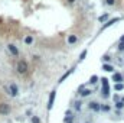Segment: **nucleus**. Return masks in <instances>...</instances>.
Segmentation results:
<instances>
[{
  "label": "nucleus",
  "mask_w": 124,
  "mask_h": 123,
  "mask_svg": "<svg viewBox=\"0 0 124 123\" xmlns=\"http://www.w3.org/2000/svg\"><path fill=\"white\" fill-rule=\"evenodd\" d=\"M16 70H17L19 74H26L27 70H29V65H27V62H26L25 59H20V61L17 62V65H16Z\"/></svg>",
  "instance_id": "obj_1"
},
{
  "label": "nucleus",
  "mask_w": 124,
  "mask_h": 123,
  "mask_svg": "<svg viewBox=\"0 0 124 123\" xmlns=\"http://www.w3.org/2000/svg\"><path fill=\"white\" fill-rule=\"evenodd\" d=\"M55 97H56V91L52 90L51 94H49V99H48V110H51L53 107V103H55Z\"/></svg>",
  "instance_id": "obj_2"
},
{
  "label": "nucleus",
  "mask_w": 124,
  "mask_h": 123,
  "mask_svg": "<svg viewBox=\"0 0 124 123\" xmlns=\"http://www.w3.org/2000/svg\"><path fill=\"white\" fill-rule=\"evenodd\" d=\"M9 113H10V104H7V103H0V115L6 116V115H9Z\"/></svg>",
  "instance_id": "obj_3"
},
{
  "label": "nucleus",
  "mask_w": 124,
  "mask_h": 123,
  "mask_svg": "<svg viewBox=\"0 0 124 123\" xmlns=\"http://www.w3.org/2000/svg\"><path fill=\"white\" fill-rule=\"evenodd\" d=\"M9 94H10L12 97H16V96L19 94V88H17V86H16L14 83H12V84L9 86Z\"/></svg>",
  "instance_id": "obj_4"
},
{
  "label": "nucleus",
  "mask_w": 124,
  "mask_h": 123,
  "mask_svg": "<svg viewBox=\"0 0 124 123\" xmlns=\"http://www.w3.org/2000/svg\"><path fill=\"white\" fill-rule=\"evenodd\" d=\"M7 49H9V52H10L12 55H14V57H17V55H19V49L16 48V45L9 43V45H7Z\"/></svg>",
  "instance_id": "obj_5"
},
{
  "label": "nucleus",
  "mask_w": 124,
  "mask_h": 123,
  "mask_svg": "<svg viewBox=\"0 0 124 123\" xmlns=\"http://www.w3.org/2000/svg\"><path fill=\"white\" fill-rule=\"evenodd\" d=\"M88 107H90L91 110H94V112H100V110H101V104L97 103V101H91V103H88Z\"/></svg>",
  "instance_id": "obj_6"
},
{
  "label": "nucleus",
  "mask_w": 124,
  "mask_h": 123,
  "mask_svg": "<svg viewBox=\"0 0 124 123\" xmlns=\"http://www.w3.org/2000/svg\"><path fill=\"white\" fill-rule=\"evenodd\" d=\"M113 81H114L116 84H117V83H121V81H123V75H121L120 72H114V74H113Z\"/></svg>",
  "instance_id": "obj_7"
},
{
  "label": "nucleus",
  "mask_w": 124,
  "mask_h": 123,
  "mask_svg": "<svg viewBox=\"0 0 124 123\" xmlns=\"http://www.w3.org/2000/svg\"><path fill=\"white\" fill-rule=\"evenodd\" d=\"M101 94H103L104 99H108V97H110V87H108V86H107V87H103V88H101Z\"/></svg>",
  "instance_id": "obj_8"
},
{
  "label": "nucleus",
  "mask_w": 124,
  "mask_h": 123,
  "mask_svg": "<svg viewBox=\"0 0 124 123\" xmlns=\"http://www.w3.org/2000/svg\"><path fill=\"white\" fill-rule=\"evenodd\" d=\"M77 42H78V36H77V35H69V36H68V43L74 45V43H77Z\"/></svg>",
  "instance_id": "obj_9"
},
{
  "label": "nucleus",
  "mask_w": 124,
  "mask_h": 123,
  "mask_svg": "<svg viewBox=\"0 0 124 123\" xmlns=\"http://www.w3.org/2000/svg\"><path fill=\"white\" fill-rule=\"evenodd\" d=\"M120 20V17H114V19H111V20H108L104 26H103V29H105V28H108V26H111V25H114L116 22H118Z\"/></svg>",
  "instance_id": "obj_10"
},
{
  "label": "nucleus",
  "mask_w": 124,
  "mask_h": 123,
  "mask_svg": "<svg viewBox=\"0 0 124 123\" xmlns=\"http://www.w3.org/2000/svg\"><path fill=\"white\" fill-rule=\"evenodd\" d=\"M79 94H81L82 97H88L90 94H92V90H88V88H84V90H81V91H79Z\"/></svg>",
  "instance_id": "obj_11"
},
{
  "label": "nucleus",
  "mask_w": 124,
  "mask_h": 123,
  "mask_svg": "<svg viewBox=\"0 0 124 123\" xmlns=\"http://www.w3.org/2000/svg\"><path fill=\"white\" fill-rule=\"evenodd\" d=\"M103 70H104V71H108V72H113V71H114V67L110 65V64H104V65H103Z\"/></svg>",
  "instance_id": "obj_12"
},
{
  "label": "nucleus",
  "mask_w": 124,
  "mask_h": 123,
  "mask_svg": "<svg viewBox=\"0 0 124 123\" xmlns=\"http://www.w3.org/2000/svg\"><path fill=\"white\" fill-rule=\"evenodd\" d=\"M72 71H74V70H69L68 72H65V74H64V75H62V77L59 78V83H64V81H65V78H68V77H69V75L72 74Z\"/></svg>",
  "instance_id": "obj_13"
},
{
  "label": "nucleus",
  "mask_w": 124,
  "mask_h": 123,
  "mask_svg": "<svg viewBox=\"0 0 124 123\" xmlns=\"http://www.w3.org/2000/svg\"><path fill=\"white\" fill-rule=\"evenodd\" d=\"M25 43H26V45H32V43H33V36H32V35H27V36L25 38Z\"/></svg>",
  "instance_id": "obj_14"
},
{
  "label": "nucleus",
  "mask_w": 124,
  "mask_h": 123,
  "mask_svg": "<svg viewBox=\"0 0 124 123\" xmlns=\"http://www.w3.org/2000/svg\"><path fill=\"white\" fill-rule=\"evenodd\" d=\"M123 88H124V84H123V83H117V84L114 86V90H116V91H121Z\"/></svg>",
  "instance_id": "obj_15"
},
{
  "label": "nucleus",
  "mask_w": 124,
  "mask_h": 123,
  "mask_svg": "<svg viewBox=\"0 0 124 123\" xmlns=\"http://www.w3.org/2000/svg\"><path fill=\"white\" fill-rule=\"evenodd\" d=\"M87 54H88V51H87V49H84V51L81 52V55H79V61H82V59H85V57H87Z\"/></svg>",
  "instance_id": "obj_16"
},
{
  "label": "nucleus",
  "mask_w": 124,
  "mask_h": 123,
  "mask_svg": "<svg viewBox=\"0 0 124 123\" xmlns=\"http://www.w3.org/2000/svg\"><path fill=\"white\" fill-rule=\"evenodd\" d=\"M107 19H108V13H105V14H103V16H100V17H98V20H100V22H105Z\"/></svg>",
  "instance_id": "obj_17"
},
{
  "label": "nucleus",
  "mask_w": 124,
  "mask_h": 123,
  "mask_svg": "<svg viewBox=\"0 0 124 123\" xmlns=\"http://www.w3.org/2000/svg\"><path fill=\"white\" fill-rule=\"evenodd\" d=\"M116 107H117L118 110H120V109H123V107H124V101H123V100H121V101H117V103H116Z\"/></svg>",
  "instance_id": "obj_18"
},
{
  "label": "nucleus",
  "mask_w": 124,
  "mask_h": 123,
  "mask_svg": "<svg viewBox=\"0 0 124 123\" xmlns=\"http://www.w3.org/2000/svg\"><path fill=\"white\" fill-rule=\"evenodd\" d=\"M97 81H98V77H97V75H92V77L90 78V83H91V84H95Z\"/></svg>",
  "instance_id": "obj_19"
},
{
  "label": "nucleus",
  "mask_w": 124,
  "mask_h": 123,
  "mask_svg": "<svg viewBox=\"0 0 124 123\" xmlns=\"http://www.w3.org/2000/svg\"><path fill=\"white\" fill-rule=\"evenodd\" d=\"M110 109H111V107H110L108 104H103V106H101V110H103V112H110Z\"/></svg>",
  "instance_id": "obj_20"
},
{
  "label": "nucleus",
  "mask_w": 124,
  "mask_h": 123,
  "mask_svg": "<svg viewBox=\"0 0 124 123\" xmlns=\"http://www.w3.org/2000/svg\"><path fill=\"white\" fill-rule=\"evenodd\" d=\"M32 123H40V119L38 116H32Z\"/></svg>",
  "instance_id": "obj_21"
},
{
  "label": "nucleus",
  "mask_w": 124,
  "mask_h": 123,
  "mask_svg": "<svg viewBox=\"0 0 124 123\" xmlns=\"http://www.w3.org/2000/svg\"><path fill=\"white\" fill-rule=\"evenodd\" d=\"M81 104H82L81 101H77V103H75V106H74V107H75V110H81Z\"/></svg>",
  "instance_id": "obj_22"
},
{
  "label": "nucleus",
  "mask_w": 124,
  "mask_h": 123,
  "mask_svg": "<svg viewBox=\"0 0 124 123\" xmlns=\"http://www.w3.org/2000/svg\"><path fill=\"white\" fill-rule=\"evenodd\" d=\"M101 83H103V87H107V86H108V80H107V78H103Z\"/></svg>",
  "instance_id": "obj_23"
},
{
  "label": "nucleus",
  "mask_w": 124,
  "mask_h": 123,
  "mask_svg": "<svg viewBox=\"0 0 124 123\" xmlns=\"http://www.w3.org/2000/svg\"><path fill=\"white\" fill-rule=\"evenodd\" d=\"M116 3V0H105V4H108V6H113Z\"/></svg>",
  "instance_id": "obj_24"
},
{
  "label": "nucleus",
  "mask_w": 124,
  "mask_h": 123,
  "mask_svg": "<svg viewBox=\"0 0 124 123\" xmlns=\"http://www.w3.org/2000/svg\"><path fill=\"white\" fill-rule=\"evenodd\" d=\"M118 51H124V42H120L118 43Z\"/></svg>",
  "instance_id": "obj_25"
},
{
  "label": "nucleus",
  "mask_w": 124,
  "mask_h": 123,
  "mask_svg": "<svg viewBox=\"0 0 124 123\" xmlns=\"http://www.w3.org/2000/svg\"><path fill=\"white\" fill-rule=\"evenodd\" d=\"M103 59H104V61H105V62H110V61H111V58H110V57H107V55H105V57H104V58H103Z\"/></svg>",
  "instance_id": "obj_26"
},
{
  "label": "nucleus",
  "mask_w": 124,
  "mask_h": 123,
  "mask_svg": "<svg viewBox=\"0 0 124 123\" xmlns=\"http://www.w3.org/2000/svg\"><path fill=\"white\" fill-rule=\"evenodd\" d=\"M114 100H116V103H117V101H120V96H118V94H116V96H114Z\"/></svg>",
  "instance_id": "obj_27"
},
{
  "label": "nucleus",
  "mask_w": 124,
  "mask_h": 123,
  "mask_svg": "<svg viewBox=\"0 0 124 123\" xmlns=\"http://www.w3.org/2000/svg\"><path fill=\"white\" fill-rule=\"evenodd\" d=\"M68 3H69V4H72V3H75V0H68Z\"/></svg>",
  "instance_id": "obj_28"
},
{
  "label": "nucleus",
  "mask_w": 124,
  "mask_h": 123,
  "mask_svg": "<svg viewBox=\"0 0 124 123\" xmlns=\"http://www.w3.org/2000/svg\"><path fill=\"white\" fill-rule=\"evenodd\" d=\"M120 42H124V35L121 36V38H120Z\"/></svg>",
  "instance_id": "obj_29"
},
{
  "label": "nucleus",
  "mask_w": 124,
  "mask_h": 123,
  "mask_svg": "<svg viewBox=\"0 0 124 123\" xmlns=\"http://www.w3.org/2000/svg\"><path fill=\"white\" fill-rule=\"evenodd\" d=\"M123 101H124V97H123Z\"/></svg>",
  "instance_id": "obj_30"
}]
</instances>
